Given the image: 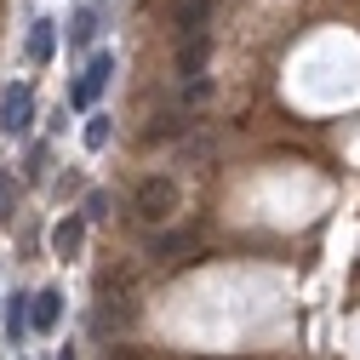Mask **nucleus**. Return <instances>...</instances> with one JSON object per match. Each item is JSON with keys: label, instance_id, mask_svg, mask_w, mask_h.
Instances as JSON below:
<instances>
[{"label": "nucleus", "instance_id": "f257e3e1", "mask_svg": "<svg viewBox=\"0 0 360 360\" xmlns=\"http://www.w3.org/2000/svg\"><path fill=\"white\" fill-rule=\"evenodd\" d=\"M177 200H184V189L172 184V177H143L138 189H131V212H138L143 223H172V212H177Z\"/></svg>", "mask_w": 360, "mask_h": 360}, {"label": "nucleus", "instance_id": "f03ea898", "mask_svg": "<svg viewBox=\"0 0 360 360\" xmlns=\"http://www.w3.org/2000/svg\"><path fill=\"white\" fill-rule=\"evenodd\" d=\"M109 80H115V58H109V52H98L92 63H86V75L75 80V92H69V103H75V109H92V103L103 98V86H109Z\"/></svg>", "mask_w": 360, "mask_h": 360}, {"label": "nucleus", "instance_id": "7ed1b4c3", "mask_svg": "<svg viewBox=\"0 0 360 360\" xmlns=\"http://www.w3.org/2000/svg\"><path fill=\"white\" fill-rule=\"evenodd\" d=\"M34 120V103H29V92H23V86H6V92H0V131H12V138H18V131Z\"/></svg>", "mask_w": 360, "mask_h": 360}, {"label": "nucleus", "instance_id": "20e7f679", "mask_svg": "<svg viewBox=\"0 0 360 360\" xmlns=\"http://www.w3.org/2000/svg\"><path fill=\"white\" fill-rule=\"evenodd\" d=\"M80 240H86V212H69V217H58V223H52V252H58L63 263L80 252Z\"/></svg>", "mask_w": 360, "mask_h": 360}, {"label": "nucleus", "instance_id": "39448f33", "mask_svg": "<svg viewBox=\"0 0 360 360\" xmlns=\"http://www.w3.org/2000/svg\"><path fill=\"white\" fill-rule=\"evenodd\" d=\"M58 321H63V292H52V286L34 292V332H52Z\"/></svg>", "mask_w": 360, "mask_h": 360}, {"label": "nucleus", "instance_id": "423d86ee", "mask_svg": "<svg viewBox=\"0 0 360 360\" xmlns=\"http://www.w3.org/2000/svg\"><path fill=\"white\" fill-rule=\"evenodd\" d=\"M200 69H206V34H189V40H184V58H177V75L195 86V80H200Z\"/></svg>", "mask_w": 360, "mask_h": 360}, {"label": "nucleus", "instance_id": "0eeeda50", "mask_svg": "<svg viewBox=\"0 0 360 360\" xmlns=\"http://www.w3.org/2000/svg\"><path fill=\"white\" fill-rule=\"evenodd\" d=\"M52 46H58V23L40 18V23L29 29V63H52Z\"/></svg>", "mask_w": 360, "mask_h": 360}, {"label": "nucleus", "instance_id": "6e6552de", "mask_svg": "<svg viewBox=\"0 0 360 360\" xmlns=\"http://www.w3.org/2000/svg\"><path fill=\"white\" fill-rule=\"evenodd\" d=\"M212 6H217V0H189V6H184V18H177V34H206V18H212Z\"/></svg>", "mask_w": 360, "mask_h": 360}, {"label": "nucleus", "instance_id": "1a4fd4ad", "mask_svg": "<svg viewBox=\"0 0 360 360\" xmlns=\"http://www.w3.org/2000/svg\"><path fill=\"white\" fill-rule=\"evenodd\" d=\"M92 34H98V6H80L69 23V46H92Z\"/></svg>", "mask_w": 360, "mask_h": 360}, {"label": "nucleus", "instance_id": "9d476101", "mask_svg": "<svg viewBox=\"0 0 360 360\" xmlns=\"http://www.w3.org/2000/svg\"><path fill=\"white\" fill-rule=\"evenodd\" d=\"M29 297L18 292V297H6V338H23V326H34V309H23Z\"/></svg>", "mask_w": 360, "mask_h": 360}, {"label": "nucleus", "instance_id": "9b49d317", "mask_svg": "<svg viewBox=\"0 0 360 360\" xmlns=\"http://www.w3.org/2000/svg\"><path fill=\"white\" fill-rule=\"evenodd\" d=\"M109 138H115V126H109V115H92V120H86V149H109Z\"/></svg>", "mask_w": 360, "mask_h": 360}, {"label": "nucleus", "instance_id": "f8f14e48", "mask_svg": "<svg viewBox=\"0 0 360 360\" xmlns=\"http://www.w3.org/2000/svg\"><path fill=\"white\" fill-rule=\"evenodd\" d=\"M177 252H189V235H155L149 240V257H177Z\"/></svg>", "mask_w": 360, "mask_h": 360}, {"label": "nucleus", "instance_id": "ddd939ff", "mask_svg": "<svg viewBox=\"0 0 360 360\" xmlns=\"http://www.w3.org/2000/svg\"><path fill=\"white\" fill-rule=\"evenodd\" d=\"M12 206H18V184L0 172V223H12Z\"/></svg>", "mask_w": 360, "mask_h": 360}, {"label": "nucleus", "instance_id": "4468645a", "mask_svg": "<svg viewBox=\"0 0 360 360\" xmlns=\"http://www.w3.org/2000/svg\"><path fill=\"white\" fill-rule=\"evenodd\" d=\"M103 212H109V200H103V195H86V223L103 217Z\"/></svg>", "mask_w": 360, "mask_h": 360}, {"label": "nucleus", "instance_id": "2eb2a0df", "mask_svg": "<svg viewBox=\"0 0 360 360\" xmlns=\"http://www.w3.org/2000/svg\"><path fill=\"white\" fill-rule=\"evenodd\" d=\"M63 360H75V354H63Z\"/></svg>", "mask_w": 360, "mask_h": 360}]
</instances>
